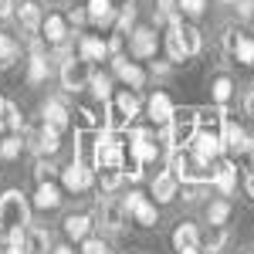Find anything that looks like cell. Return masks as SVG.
<instances>
[{
	"mask_svg": "<svg viewBox=\"0 0 254 254\" xmlns=\"http://www.w3.org/2000/svg\"><path fill=\"white\" fill-rule=\"evenodd\" d=\"M170 173L180 183H210L214 180V163H203L200 156H193L187 146H180L170 153Z\"/></svg>",
	"mask_w": 254,
	"mask_h": 254,
	"instance_id": "cell-1",
	"label": "cell"
},
{
	"mask_svg": "<svg viewBox=\"0 0 254 254\" xmlns=\"http://www.w3.org/2000/svg\"><path fill=\"white\" fill-rule=\"evenodd\" d=\"M193 136H196V109H176L173 119L166 122L163 142H166L170 149H180V146H190Z\"/></svg>",
	"mask_w": 254,
	"mask_h": 254,
	"instance_id": "cell-2",
	"label": "cell"
},
{
	"mask_svg": "<svg viewBox=\"0 0 254 254\" xmlns=\"http://www.w3.org/2000/svg\"><path fill=\"white\" fill-rule=\"evenodd\" d=\"M27 217H31V207L20 190H7L0 196V224L10 231V227H27Z\"/></svg>",
	"mask_w": 254,
	"mask_h": 254,
	"instance_id": "cell-3",
	"label": "cell"
},
{
	"mask_svg": "<svg viewBox=\"0 0 254 254\" xmlns=\"http://www.w3.org/2000/svg\"><path fill=\"white\" fill-rule=\"evenodd\" d=\"M122 163H126V146H122L112 132H98L95 170H122Z\"/></svg>",
	"mask_w": 254,
	"mask_h": 254,
	"instance_id": "cell-4",
	"label": "cell"
},
{
	"mask_svg": "<svg viewBox=\"0 0 254 254\" xmlns=\"http://www.w3.org/2000/svg\"><path fill=\"white\" fill-rule=\"evenodd\" d=\"M136 116H139V95L136 92H119L112 109H109V126L112 129H126Z\"/></svg>",
	"mask_w": 254,
	"mask_h": 254,
	"instance_id": "cell-5",
	"label": "cell"
},
{
	"mask_svg": "<svg viewBox=\"0 0 254 254\" xmlns=\"http://www.w3.org/2000/svg\"><path fill=\"white\" fill-rule=\"evenodd\" d=\"M92 61H85V58H68L64 64H61V85L64 88H71V92H78V88H85L88 81H92Z\"/></svg>",
	"mask_w": 254,
	"mask_h": 254,
	"instance_id": "cell-6",
	"label": "cell"
},
{
	"mask_svg": "<svg viewBox=\"0 0 254 254\" xmlns=\"http://www.w3.org/2000/svg\"><path fill=\"white\" fill-rule=\"evenodd\" d=\"M193 156H200L203 163H214L220 153H224V136H217V132H200L196 129V136L190 139V146H187Z\"/></svg>",
	"mask_w": 254,
	"mask_h": 254,
	"instance_id": "cell-7",
	"label": "cell"
},
{
	"mask_svg": "<svg viewBox=\"0 0 254 254\" xmlns=\"http://www.w3.org/2000/svg\"><path fill=\"white\" fill-rule=\"evenodd\" d=\"M254 146V136L244 129V126H237L227 119V126H224V149L231 153V156H244V153H251Z\"/></svg>",
	"mask_w": 254,
	"mask_h": 254,
	"instance_id": "cell-8",
	"label": "cell"
},
{
	"mask_svg": "<svg viewBox=\"0 0 254 254\" xmlns=\"http://www.w3.org/2000/svg\"><path fill=\"white\" fill-rule=\"evenodd\" d=\"M61 183L68 187V190H88L92 187V170H88V163H81V159H75V163H68L64 170H61Z\"/></svg>",
	"mask_w": 254,
	"mask_h": 254,
	"instance_id": "cell-9",
	"label": "cell"
},
{
	"mask_svg": "<svg viewBox=\"0 0 254 254\" xmlns=\"http://www.w3.org/2000/svg\"><path fill=\"white\" fill-rule=\"evenodd\" d=\"M126 217H129L126 203H116V200H102L98 203V220H102L105 231H122L126 227Z\"/></svg>",
	"mask_w": 254,
	"mask_h": 254,
	"instance_id": "cell-10",
	"label": "cell"
},
{
	"mask_svg": "<svg viewBox=\"0 0 254 254\" xmlns=\"http://www.w3.org/2000/svg\"><path fill=\"white\" fill-rule=\"evenodd\" d=\"M132 55L136 58H156V48H159V38L153 27H136L132 31V41H129Z\"/></svg>",
	"mask_w": 254,
	"mask_h": 254,
	"instance_id": "cell-11",
	"label": "cell"
},
{
	"mask_svg": "<svg viewBox=\"0 0 254 254\" xmlns=\"http://www.w3.org/2000/svg\"><path fill=\"white\" fill-rule=\"evenodd\" d=\"M224 126H227V112H224V105L200 109V112H196V129H200V132H217V136H224Z\"/></svg>",
	"mask_w": 254,
	"mask_h": 254,
	"instance_id": "cell-12",
	"label": "cell"
},
{
	"mask_svg": "<svg viewBox=\"0 0 254 254\" xmlns=\"http://www.w3.org/2000/svg\"><path fill=\"white\" fill-rule=\"evenodd\" d=\"M210 183H214L220 193H231V190L237 187V166L231 163V159H220V156H217L214 159V180H210Z\"/></svg>",
	"mask_w": 254,
	"mask_h": 254,
	"instance_id": "cell-13",
	"label": "cell"
},
{
	"mask_svg": "<svg viewBox=\"0 0 254 254\" xmlns=\"http://www.w3.org/2000/svg\"><path fill=\"white\" fill-rule=\"evenodd\" d=\"M112 68H116V75H119L122 81H126L129 88H142V85H146V71H142L139 64H132V61H126L122 55H116Z\"/></svg>",
	"mask_w": 254,
	"mask_h": 254,
	"instance_id": "cell-14",
	"label": "cell"
},
{
	"mask_svg": "<svg viewBox=\"0 0 254 254\" xmlns=\"http://www.w3.org/2000/svg\"><path fill=\"white\" fill-rule=\"evenodd\" d=\"M146 112H149V119L156 122V126H166L170 119H173V102H170V95L166 92H156V95L149 98V105H146Z\"/></svg>",
	"mask_w": 254,
	"mask_h": 254,
	"instance_id": "cell-15",
	"label": "cell"
},
{
	"mask_svg": "<svg viewBox=\"0 0 254 254\" xmlns=\"http://www.w3.org/2000/svg\"><path fill=\"white\" fill-rule=\"evenodd\" d=\"M180 24H183L180 17L170 20V31H166V55H170L173 61H187L190 55H187V44H183V31H180Z\"/></svg>",
	"mask_w": 254,
	"mask_h": 254,
	"instance_id": "cell-16",
	"label": "cell"
},
{
	"mask_svg": "<svg viewBox=\"0 0 254 254\" xmlns=\"http://www.w3.org/2000/svg\"><path fill=\"white\" fill-rule=\"evenodd\" d=\"M176 190H180V180H176L170 170L153 176V196H156V203H170L176 196Z\"/></svg>",
	"mask_w": 254,
	"mask_h": 254,
	"instance_id": "cell-17",
	"label": "cell"
},
{
	"mask_svg": "<svg viewBox=\"0 0 254 254\" xmlns=\"http://www.w3.org/2000/svg\"><path fill=\"white\" fill-rule=\"evenodd\" d=\"M224 244H227V227L224 224H210L207 234H200V251L203 254H220Z\"/></svg>",
	"mask_w": 254,
	"mask_h": 254,
	"instance_id": "cell-18",
	"label": "cell"
},
{
	"mask_svg": "<svg viewBox=\"0 0 254 254\" xmlns=\"http://www.w3.org/2000/svg\"><path fill=\"white\" fill-rule=\"evenodd\" d=\"M88 17L98 27H112L116 24V3L112 0H88Z\"/></svg>",
	"mask_w": 254,
	"mask_h": 254,
	"instance_id": "cell-19",
	"label": "cell"
},
{
	"mask_svg": "<svg viewBox=\"0 0 254 254\" xmlns=\"http://www.w3.org/2000/svg\"><path fill=\"white\" fill-rule=\"evenodd\" d=\"M173 248H176V251H190V248H200V231H196L193 224H187V220H183V224H180V227L173 231Z\"/></svg>",
	"mask_w": 254,
	"mask_h": 254,
	"instance_id": "cell-20",
	"label": "cell"
},
{
	"mask_svg": "<svg viewBox=\"0 0 254 254\" xmlns=\"http://www.w3.org/2000/svg\"><path fill=\"white\" fill-rule=\"evenodd\" d=\"M41 31H44V34H41L44 41H51V44H61V41L68 38V20L58 17V14H51V17L41 24Z\"/></svg>",
	"mask_w": 254,
	"mask_h": 254,
	"instance_id": "cell-21",
	"label": "cell"
},
{
	"mask_svg": "<svg viewBox=\"0 0 254 254\" xmlns=\"http://www.w3.org/2000/svg\"><path fill=\"white\" fill-rule=\"evenodd\" d=\"M88 231H92V217H88V214H71V217H64V234H68V237L85 241V237H88Z\"/></svg>",
	"mask_w": 254,
	"mask_h": 254,
	"instance_id": "cell-22",
	"label": "cell"
},
{
	"mask_svg": "<svg viewBox=\"0 0 254 254\" xmlns=\"http://www.w3.org/2000/svg\"><path fill=\"white\" fill-rule=\"evenodd\" d=\"M17 20H20V27H24V31H31V34L44 24V20H41V7H38V3H31V0L17 7Z\"/></svg>",
	"mask_w": 254,
	"mask_h": 254,
	"instance_id": "cell-23",
	"label": "cell"
},
{
	"mask_svg": "<svg viewBox=\"0 0 254 254\" xmlns=\"http://www.w3.org/2000/svg\"><path fill=\"white\" fill-rule=\"evenodd\" d=\"M78 51H81V58H85V61H92V64H95V61H102L105 55H109V44H105L102 38H81Z\"/></svg>",
	"mask_w": 254,
	"mask_h": 254,
	"instance_id": "cell-24",
	"label": "cell"
},
{
	"mask_svg": "<svg viewBox=\"0 0 254 254\" xmlns=\"http://www.w3.org/2000/svg\"><path fill=\"white\" fill-rule=\"evenodd\" d=\"M48 244H51V234H48L44 227H31V231H27V237H24L27 254H48Z\"/></svg>",
	"mask_w": 254,
	"mask_h": 254,
	"instance_id": "cell-25",
	"label": "cell"
},
{
	"mask_svg": "<svg viewBox=\"0 0 254 254\" xmlns=\"http://www.w3.org/2000/svg\"><path fill=\"white\" fill-rule=\"evenodd\" d=\"M44 126H51V129H64L68 126V109L61 105V102H44Z\"/></svg>",
	"mask_w": 254,
	"mask_h": 254,
	"instance_id": "cell-26",
	"label": "cell"
},
{
	"mask_svg": "<svg viewBox=\"0 0 254 254\" xmlns=\"http://www.w3.org/2000/svg\"><path fill=\"white\" fill-rule=\"evenodd\" d=\"M61 203V190L55 183H38V196H34V207L41 210H51V207H58Z\"/></svg>",
	"mask_w": 254,
	"mask_h": 254,
	"instance_id": "cell-27",
	"label": "cell"
},
{
	"mask_svg": "<svg viewBox=\"0 0 254 254\" xmlns=\"http://www.w3.org/2000/svg\"><path fill=\"white\" fill-rule=\"evenodd\" d=\"M61 132L58 129H51V126H44V129H41L38 132V139H34V149H38V153H48V156H51V153H58V146H61Z\"/></svg>",
	"mask_w": 254,
	"mask_h": 254,
	"instance_id": "cell-28",
	"label": "cell"
},
{
	"mask_svg": "<svg viewBox=\"0 0 254 254\" xmlns=\"http://www.w3.org/2000/svg\"><path fill=\"white\" fill-rule=\"evenodd\" d=\"M231 95H234V81L227 78V75H217V78L210 81V98H214L217 105H227Z\"/></svg>",
	"mask_w": 254,
	"mask_h": 254,
	"instance_id": "cell-29",
	"label": "cell"
},
{
	"mask_svg": "<svg viewBox=\"0 0 254 254\" xmlns=\"http://www.w3.org/2000/svg\"><path fill=\"white\" fill-rule=\"evenodd\" d=\"M48 78V58L41 55V44H34V55H31V68H27V81L38 85Z\"/></svg>",
	"mask_w": 254,
	"mask_h": 254,
	"instance_id": "cell-30",
	"label": "cell"
},
{
	"mask_svg": "<svg viewBox=\"0 0 254 254\" xmlns=\"http://www.w3.org/2000/svg\"><path fill=\"white\" fill-rule=\"evenodd\" d=\"M0 129H7V132L20 129V109L14 102H0Z\"/></svg>",
	"mask_w": 254,
	"mask_h": 254,
	"instance_id": "cell-31",
	"label": "cell"
},
{
	"mask_svg": "<svg viewBox=\"0 0 254 254\" xmlns=\"http://www.w3.org/2000/svg\"><path fill=\"white\" fill-rule=\"evenodd\" d=\"M231 58H234L237 64H254V38L251 34H241V38H237V48H234Z\"/></svg>",
	"mask_w": 254,
	"mask_h": 254,
	"instance_id": "cell-32",
	"label": "cell"
},
{
	"mask_svg": "<svg viewBox=\"0 0 254 254\" xmlns=\"http://www.w3.org/2000/svg\"><path fill=\"white\" fill-rule=\"evenodd\" d=\"M17 55H20V48L7 38V34H0V71H7V68L17 61Z\"/></svg>",
	"mask_w": 254,
	"mask_h": 254,
	"instance_id": "cell-33",
	"label": "cell"
},
{
	"mask_svg": "<svg viewBox=\"0 0 254 254\" xmlns=\"http://www.w3.org/2000/svg\"><path fill=\"white\" fill-rule=\"evenodd\" d=\"M231 220V203L227 200H214L207 207V224H227Z\"/></svg>",
	"mask_w": 254,
	"mask_h": 254,
	"instance_id": "cell-34",
	"label": "cell"
},
{
	"mask_svg": "<svg viewBox=\"0 0 254 254\" xmlns=\"http://www.w3.org/2000/svg\"><path fill=\"white\" fill-rule=\"evenodd\" d=\"M132 217H136L139 227H156V207H153L149 200H142L136 210H132Z\"/></svg>",
	"mask_w": 254,
	"mask_h": 254,
	"instance_id": "cell-35",
	"label": "cell"
},
{
	"mask_svg": "<svg viewBox=\"0 0 254 254\" xmlns=\"http://www.w3.org/2000/svg\"><path fill=\"white\" fill-rule=\"evenodd\" d=\"M180 31H183V44H187V55H196V51L203 48V41H200V31H196L193 24H180Z\"/></svg>",
	"mask_w": 254,
	"mask_h": 254,
	"instance_id": "cell-36",
	"label": "cell"
},
{
	"mask_svg": "<svg viewBox=\"0 0 254 254\" xmlns=\"http://www.w3.org/2000/svg\"><path fill=\"white\" fill-rule=\"evenodd\" d=\"M122 170H98V187H102V193H112L119 183H122Z\"/></svg>",
	"mask_w": 254,
	"mask_h": 254,
	"instance_id": "cell-37",
	"label": "cell"
},
{
	"mask_svg": "<svg viewBox=\"0 0 254 254\" xmlns=\"http://www.w3.org/2000/svg\"><path fill=\"white\" fill-rule=\"evenodd\" d=\"M92 92H95V98H109L112 95V78L109 75H92Z\"/></svg>",
	"mask_w": 254,
	"mask_h": 254,
	"instance_id": "cell-38",
	"label": "cell"
},
{
	"mask_svg": "<svg viewBox=\"0 0 254 254\" xmlns=\"http://www.w3.org/2000/svg\"><path fill=\"white\" fill-rule=\"evenodd\" d=\"M132 24H136V10L132 7H126V10H119V20H116V34H132Z\"/></svg>",
	"mask_w": 254,
	"mask_h": 254,
	"instance_id": "cell-39",
	"label": "cell"
},
{
	"mask_svg": "<svg viewBox=\"0 0 254 254\" xmlns=\"http://www.w3.org/2000/svg\"><path fill=\"white\" fill-rule=\"evenodd\" d=\"M207 10V0H180V14L183 17H200Z\"/></svg>",
	"mask_w": 254,
	"mask_h": 254,
	"instance_id": "cell-40",
	"label": "cell"
},
{
	"mask_svg": "<svg viewBox=\"0 0 254 254\" xmlns=\"http://www.w3.org/2000/svg\"><path fill=\"white\" fill-rule=\"evenodd\" d=\"M0 156H3V159L20 156V136H7V139H0Z\"/></svg>",
	"mask_w": 254,
	"mask_h": 254,
	"instance_id": "cell-41",
	"label": "cell"
},
{
	"mask_svg": "<svg viewBox=\"0 0 254 254\" xmlns=\"http://www.w3.org/2000/svg\"><path fill=\"white\" fill-rule=\"evenodd\" d=\"M81 254H109V248H105V241H98V237H85V241H81Z\"/></svg>",
	"mask_w": 254,
	"mask_h": 254,
	"instance_id": "cell-42",
	"label": "cell"
},
{
	"mask_svg": "<svg viewBox=\"0 0 254 254\" xmlns=\"http://www.w3.org/2000/svg\"><path fill=\"white\" fill-rule=\"evenodd\" d=\"M34 176H38V183H51V176H55V166L41 159L38 166H34Z\"/></svg>",
	"mask_w": 254,
	"mask_h": 254,
	"instance_id": "cell-43",
	"label": "cell"
},
{
	"mask_svg": "<svg viewBox=\"0 0 254 254\" xmlns=\"http://www.w3.org/2000/svg\"><path fill=\"white\" fill-rule=\"evenodd\" d=\"M237 17H241V20H251L254 17V0H237Z\"/></svg>",
	"mask_w": 254,
	"mask_h": 254,
	"instance_id": "cell-44",
	"label": "cell"
},
{
	"mask_svg": "<svg viewBox=\"0 0 254 254\" xmlns=\"http://www.w3.org/2000/svg\"><path fill=\"white\" fill-rule=\"evenodd\" d=\"M0 254H27V248L24 244H14V241H3L0 244Z\"/></svg>",
	"mask_w": 254,
	"mask_h": 254,
	"instance_id": "cell-45",
	"label": "cell"
},
{
	"mask_svg": "<svg viewBox=\"0 0 254 254\" xmlns=\"http://www.w3.org/2000/svg\"><path fill=\"white\" fill-rule=\"evenodd\" d=\"M142 200H146V196H142V193H136V190H132V193H129V196H126V200H122V203H126V210L132 214V210H136V207H139V203H142Z\"/></svg>",
	"mask_w": 254,
	"mask_h": 254,
	"instance_id": "cell-46",
	"label": "cell"
},
{
	"mask_svg": "<svg viewBox=\"0 0 254 254\" xmlns=\"http://www.w3.org/2000/svg\"><path fill=\"white\" fill-rule=\"evenodd\" d=\"M68 20H71L75 27H78V24H85V20H92V17H88V7H85V10H81V7H75V10H71V17H68Z\"/></svg>",
	"mask_w": 254,
	"mask_h": 254,
	"instance_id": "cell-47",
	"label": "cell"
},
{
	"mask_svg": "<svg viewBox=\"0 0 254 254\" xmlns=\"http://www.w3.org/2000/svg\"><path fill=\"white\" fill-rule=\"evenodd\" d=\"M244 193H248V196L254 200V166L248 170V173H244Z\"/></svg>",
	"mask_w": 254,
	"mask_h": 254,
	"instance_id": "cell-48",
	"label": "cell"
},
{
	"mask_svg": "<svg viewBox=\"0 0 254 254\" xmlns=\"http://www.w3.org/2000/svg\"><path fill=\"white\" fill-rule=\"evenodd\" d=\"M14 14V0H0V17H10Z\"/></svg>",
	"mask_w": 254,
	"mask_h": 254,
	"instance_id": "cell-49",
	"label": "cell"
},
{
	"mask_svg": "<svg viewBox=\"0 0 254 254\" xmlns=\"http://www.w3.org/2000/svg\"><path fill=\"white\" fill-rule=\"evenodd\" d=\"M244 109H248V116H254V88L248 92V98H244Z\"/></svg>",
	"mask_w": 254,
	"mask_h": 254,
	"instance_id": "cell-50",
	"label": "cell"
},
{
	"mask_svg": "<svg viewBox=\"0 0 254 254\" xmlns=\"http://www.w3.org/2000/svg\"><path fill=\"white\" fill-rule=\"evenodd\" d=\"M166 71H170V64H156V61H153V75H159V78H163Z\"/></svg>",
	"mask_w": 254,
	"mask_h": 254,
	"instance_id": "cell-51",
	"label": "cell"
},
{
	"mask_svg": "<svg viewBox=\"0 0 254 254\" xmlns=\"http://www.w3.org/2000/svg\"><path fill=\"white\" fill-rule=\"evenodd\" d=\"M116 3V10H126V7H132V0H112Z\"/></svg>",
	"mask_w": 254,
	"mask_h": 254,
	"instance_id": "cell-52",
	"label": "cell"
},
{
	"mask_svg": "<svg viewBox=\"0 0 254 254\" xmlns=\"http://www.w3.org/2000/svg\"><path fill=\"white\" fill-rule=\"evenodd\" d=\"M55 254H75L71 248H55Z\"/></svg>",
	"mask_w": 254,
	"mask_h": 254,
	"instance_id": "cell-53",
	"label": "cell"
},
{
	"mask_svg": "<svg viewBox=\"0 0 254 254\" xmlns=\"http://www.w3.org/2000/svg\"><path fill=\"white\" fill-rule=\"evenodd\" d=\"M3 241H7V227L0 224V244H3Z\"/></svg>",
	"mask_w": 254,
	"mask_h": 254,
	"instance_id": "cell-54",
	"label": "cell"
},
{
	"mask_svg": "<svg viewBox=\"0 0 254 254\" xmlns=\"http://www.w3.org/2000/svg\"><path fill=\"white\" fill-rule=\"evenodd\" d=\"M180 254H203L200 248H190V251H180Z\"/></svg>",
	"mask_w": 254,
	"mask_h": 254,
	"instance_id": "cell-55",
	"label": "cell"
},
{
	"mask_svg": "<svg viewBox=\"0 0 254 254\" xmlns=\"http://www.w3.org/2000/svg\"><path fill=\"white\" fill-rule=\"evenodd\" d=\"M220 3H237V0H220Z\"/></svg>",
	"mask_w": 254,
	"mask_h": 254,
	"instance_id": "cell-56",
	"label": "cell"
},
{
	"mask_svg": "<svg viewBox=\"0 0 254 254\" xmlns=\"http://www.w3.org/2000/svg\"><path fill=\"white\" fill-rule=\"evenodd\" d=\"M248 254H254V251H248Z\"/></svg>",
	"mask_w": 254,
	"mask_h": 254,
	"instance_id": "cell-57",
	"label": "cell"
},
{
	"mask_svg": "<svg viewBox=\"0 0 254 254\" xmlns=\"http://www.w3.org/2000/svg\"><path fill=\"white\" fill-rule=\"evenodd\" d=\"M0 102H3V98H0Z\"/></svg>",
	"mask_w": 254,
	"mask_h": 254,
	"instance_id": "cell-58",
	"label": "cell"
}]
</instances>
